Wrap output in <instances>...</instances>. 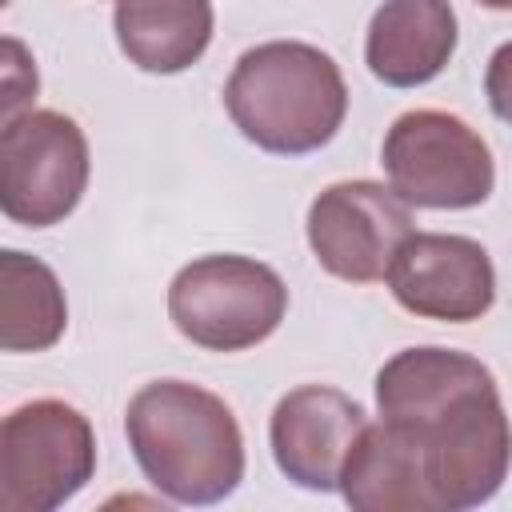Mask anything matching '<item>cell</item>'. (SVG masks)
<instances>
[{"label":"cell","mask_w":512,"mask_h":512,"mask_svg":"<svg viewBox=\"0 0 512 512\" xmlns=\"http://www.w3.org/2000/svg\"><path fill=\"white\" fill-rule=\"evenodd\" d=\"M460 40L448 0H384L364 36V64L388 88H420L436 80Z\"/></svg>","instance_id":"obj_11"},{"label":"cell","mask_w":512,"mask_h":512,"mask_svg":"<svg viewBox=\"0 0 512 512\" xmlns=\"http://www.w3.org/2000/svg\"><path fill=\"white\" fill-rule=\"evenodd\" d=\"M388 292L420 320L472 324L496 304V268L480 240L456 232H412L392 264Z\"/></svg>","instance_id":"obj_9"},{"label":"cell","mask_w":512,"mask_h":512,"mask_svg":"<svg viewBox=\"0 0 512 512\" xmlns=\"http://www.w3.org/2000/svg\"><path fill=\"white\" fill-rule=\"evenodd\" d=\"M340 496L356 512H440L420 440L388 420L364 424L356 436L340 472Z\"/></svg>","instance_id":"obj_12"},{"label":"cell","mask_w":512,"mask_h":512,"mask_svg":"<svg viewBox=\"0 0 512 512\" xmlns=\"http://www.w3.org/2000/svg\"><path fill=\"white\" fill-rule=\"evenodd\" d=\"M368 412L340 388L300 384L272 408L268 444L276 468L308 492H340L344 460L364 432Z\"/></svg>","instance_id":"obj_10"},{"label":"cell","mask_w":512,"mask_h":512,"mask_svg":"<svg viewBox=\"0 0 512 512\" xmlns=\"http://www.w3.org/2000/svg\"><path fill=\"white\" fill-rule=\"evenodd\" d=\"M68 328V300L56 272L20 248L0 252V348L48 352Z\"/></svg>","instance_id":"obj_15"},{"label":"cell","mask_w":512,"mask_h":512,"mask_svg":"<svg viewBox=\"0 0 512 512\" xmlns=\"http://www.w3.org/2000/svg\"><path fill=\"white\" fill-rule=\"evenodd\" d=\"M492 384L496 376L476 356L460 348L420 344L384 360V368L376 372V408H380V420L420 428L444 408H452L456 400Z\"/></svg>","instance_id":"obj_13"},{"label":"cell","mask_w":512,"mask_h":512,"mask_svg":"<svg viewBox=\"0 0 512 512\" xmlns=\"http://www.w3.org/2000/svg\"><path fill=\"white\" fill-rule=\"evenodd\" d=\"M224 108L236 132L272 156H308L332 144L348 116L340 64L304 40H268L248 48L228 80Z\"/></svg>","instance_id":"obj_2"},{"label":"cell","mask_w":512,"mask_h":512,"mask_svg":"<svg viewBox=\"0 0 512 512\" xmlns=\"http://www.w3.org/2000/svg\"><path fill=\"white\" fill-rule=\"evenodd\" d=\"M36 88H40L36 60L28 56V48L16 36H4V68H0V92H4L0 108H4V120L20 116V104L36 100Z\"/></svg>","instance_id":"obj_16"},{"label":"cell","mask_w":512,"mask_h":512,"mask_svg":"<svg viewBox=\"0 0 512 512\" xmlns=\"http://www.w3.org/2000/svg\"><path fill=\"white\" fill-rule=\"evenodd\" d=\"M288 312V284L276 268L236 252H212L184 264L168 284L172 328L208 352H244L264 344Z\"/></svg>","instance_id":"obj_3"},{"label":"cell","mask_w":512,"mask_h":512,"mask_svg":"<svg viewBox=\"0 0 512 512\" xmlns=\"http://www.w3.org/2000/svg\"><path fill=\"white\" fill-rule=\"evenodd\" d=\"M96 476V432L68 400H32L0 424V508L52 512Z\"/></svg>","instance_id":"obj_5"},{"label":"cell","mask_w":512,"mask_h":512,"mask_svg":"<svg viewBox=\"0 0 512 512\" xmlns=\"http://www.w3.org/2000/svg\"><path fill=\"white\" fill-rule=\"evenodd\" d=\"M408 432L424 448L428 484L440 512L480 508L504 488L512 468V420L496 384L456 400L452 408Z\"/></svg>","instance_id":"obj_7"},{"label":"cell","mask_w":512,"mask_h":512,"mask_svg":"<svg viewBox=\"0 0 512 512\" xmlns=\"http://www.w3.org/2000/svg\"><path fill=\"white\" fill-rule=\"evenodd\" d=\"M484 96H488V108L512 124V40H504L492 56H488V68H484Z\"/></svg>","instance_id":"obj_17"},{"label":"cell","mask_w":512,"mask_h":512,"mask_svg":"<svg viewBox=\"0 0 512 512\" xmlns=\"http://www.w3.org/2000/svg\"><path fill=\"white\" fill-rule=\"evenodd\" d=\"M92 176L84 128L52 108H28L0 132V208L20 228H52L76 212Z\"/></svg>","instance_id":"obj_6"},{"label":"cell","mask_w":512,"mask_h":512,"mask_svg":"<svg viewBox=\"0 0 512 512\" xmlns=\"http://www.w3.org/2000/svg\"><path fill=\"white\" fill-rule=\"evenodd\" d=\"M116 44L140 72L176 76L192 68L216 28L212 0H116Z\"/></svg>","instance_id":"obj_14"},{"label":"cell","mask_w":512,"mask_h":512,"mask_svg":"<svg viewBox=\"0 0 512 512\" xmlns=\"http://www.w3.org/2000/svg\"><path fill=\"white\" fill-rule=\"evenodd\" d=\"M128 448L156 492L204 508L244 480V432L232 408L192 380H152L124 408Z\"/></svg>","instance_id":"obj_1"},{"label":"cell","mask_w":512,"mask_h":512,"mask_svg":"<svg viewBox=\"0 0 512 512\" xmlns=\"http://www.w3.org/2000/svg\"><path fill=\"white\" fill-rule=\"evenodd\" d=\"M480 8H492V12H512V0H476Z\"/></svg>","instance_id":"obj_18"},{"label":"cell","mask_w":512,"mask_h":512,"mask_svg":"<svg viewBox=\"0 0 512 512\" xmlns=\"http://www.w3.org/2000/svg\"><path fill=\"white\" fill-rule=\"evenodd\" d=\"M380 164L400 200L432 212L480 208L496 188L488 140L460 116L412 108L392 120L380 144Z\"/></svg>","instance_id":"obj_4"},{"label":"cell","mask_w":512,"mask_h":512,"mask_svg":"<svg viewBox=\"0 0 512 512\" xmlns=\"http://www.w3.org/2000/svg\"><path fill=\"white\" fill-rule=\"evenodd\" d=\"M308 248L344 284L388 276L396 248L412 236V204L376 180H336L308 204Z\"/></svg>","instance_id":"obj_8"}]
</instances>
